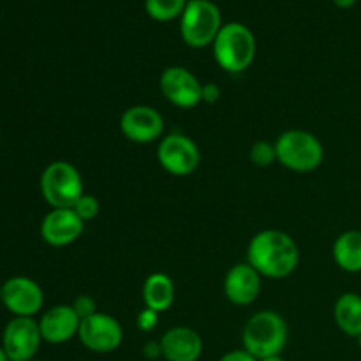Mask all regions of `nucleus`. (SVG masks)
Masks as SVG:
<instances>
[{"label":"nucleus","mask_w":361,"mask_h":361,"mask_svg":"<svg viewBox=\"0 0 361 361\" xmlns=\"http://www.w3.org/2000/svg\"><path fill=\"white\" fill-rule=\"evenodd\" d=\"M300 250L295 238L279 229H264L252 236L247 249V263L268 279H286L296 270Z\"/></svg>","instance_id":"obj_1"},{"label":"nucleus","mask_w":361,"mask_h":361,"mask_svg":"<svg viewBox=\"0 0 361 361\" xmlns=\"http://www.w3.org/2000/svg\"><path fill=\"white\" fill-rule=\"evenodd\" d=\"M242 342L243 349L257 360L279 356L288 344V324L281 314L261 310L249 317L243 328Z\"/></svg>","instance_id":"obj_2"},{"label":"nucleus","mask_w":361,"mask_h":361,"mask_svg":"<svg viewBox=\"0 0 361 361\" xmlns=\"http://www.w3.org/2000/svg\"><path fill=\"white\" fill-rule=\"evenodd\" d=\"M212 46L215 62L226 73H243L256 59V37L249 27L238 21L222 25Z\"/></svg>","instance_id":"obj_3"},{"label":"nucleus","mask_w":361,"mask_h":361,"mask_svg":"<svg viewBox=\"0 0 361 361\" xmlns=\"http://www.w3.org/2000/svg\"><path fill=\"white\" fill-rule=\"evenodd\" d=\"M277 161L295 173L316 171L324 161V147L319 137L303 129L282 133L275 141Z\"/></svg>","instance_id":"obj_4"},{"label":"nucleus","mask_w":361,"mask_h":361,"mask_svg":"<svg viewBox=\"0 0 361 361\" xmlns=\"http://www.w3.org/2000/svg\"><path fill=\"white\" fill-rule=\"evenodd\" d=\"M39 187L42 197L51 208H73L85 194L81 173L67 161L49 162L42 169Z\"/></svg>","instance_id":"obj_5"},{"label":"nucleus","mask_w":361,"mask_h":361,"mask_svg":"<svg viewBox=\"0 0 361 361\" xmlns=\"http://www.w3.org/2000/svg\"><path fill=\"white\" fill-rule=\"evenodd\" d=\"M180 18V34L192 48L214 44L222 28L221 9L212 0H189Z\"/></svg>","instance_id":"obj_6"},{"label":"nucleus","mask_w":361,"mask_h":361,"mask_svg":"<svg viewBox=\"0 0 361 361\" xmlns=\"http://www.w3.org/2000/svg\"><path fill=\"white\" fill-rule=\"evenodd\" d=\"M159 164L169 175L187 176L192 175L201 161L197 145L182 133H171L161 140L157 147Z\"/></svg>","instance_id":"obj_7"},{"label":"nucleus","mask_w":361,"mask_h":361,"mask_svg":"<svg viewBox=\"0 0 361 361\" xmlns=\"http://www.w3.org/2000/svg\"><path fill=\"white\" fill-rule=\"evenodd\" d=\"M0 302L14 317H34L44 305V291L34 279L16 275L0 286Z\"/></svg>","instance_id":"obj_8"},{"label":"nucleus","mask_w":361,"mask_h":361,"mask_svg":"<svg viewBox=\"0 0 361 361\" xmlns=\"http://www.w3.org/2000/svg\"><path fill=\"white\" fill-rule=\"evenodd\" d=\"M78 338L88 351L106 355L122 345L123 328L116 317L104 312H95L94 316L81 321Z\"/></svg>","instance_id":"obj_9"},{"label":"nucleus","mask_w":361,"mask_h":361,"mask_svg":"<svg viewBox=\"0 0 361 361\" xmlns=\"http://www.w3.org/2000/svg\"><path fill=\"white\" fill-rule=\"evenodd\" d=\"M42 335L34 317H13L2 334V348L9 361H30L41 348Z\"/></svg>","instance_id":"obj_10"},{"label":"nucleus","mask_w":361,"mask_h":361,"mask_svg":"<svg viewBox=\"0 0 361 361\" xmlns=\"http://www.w3.org/2000/svg\"><path fill=\"white\" fill-rule=\"evenodd\" d=\"M120 130L133 143H154L164 137V118L152 106H130L120 116Z\"/></svg>","instance_id":"obj_11"},{"label":"nucleus","mask_w":361,"mask_h":361,"mask_svg":"<svg viewBox=\"0 0 361 361\" xmlns=\"http://www.w3.org/2000/svg\"><path fill=\"white\" fill-rule=\"evenodd\" d=\"M162 95L176 108H196L201 101L203 83L182 66L166 67L159 80Z\"/></svg>","instance_id":"obj_12"},{"label":"nucleus","mask_w":361,"mask_h":361,"mask_svg":"<svg viewBox=\"0 0 361 361\" xmlns=\"http://www.w3.org/2000/svg\"><path fill=\"white\" fill-rule=\"evenodd\" d=\"M83 231L85 222L73 208H53L41 222V238L56 249L74 243Z\"/></svg>","instance_id":"obj_13"},{"label":"nucleus","mask_w":361,"mask_h":361,"mask_svg":"<svg viewBox=\"0 0 361 361\" xmlns=\"http://www.w3.org/2000/svg\"><path fill=\"white\" fill-rule=\"evenodd\" d=\"M80 324L81 319L74 312L73 305H55L41 316L39 330H41L42 341L59 345L78 337Z\"/></svg>","instance_id":"obj_14"},{"label":"nucleus","mask_w":361,"mask_h":361,"mask_svg":"<svg viewBox=\"0 0 361 361\" xmlns=\"http://www.w3.org/2000/svg\"><path fill=\"white\" fill-rule=\"evenodd\" d=\"M261 293V275L249 263H238L226 274L224 295L233 305L247 307Z\"/></svg>","instance_id":"obj_15"},{"label":"nucleus","mask_w":361,"mask_h":361,"mask_svg":"<svg viewBox=\"0 0 361 361\" xmlns=\"http://www.w3.org/2000/svg\"><path fill=\"white\" fill-rule=\"evenodd\" d=\"M159 342L166 361H197L203 355V338L189 326L171 328Z\"/></svg>","instance_id":"obj_16"},{"label":"nucleus","mask_w":361,"mask_h":361,"mask_svg":"<svg viewBox=\"0 0 361 361\" xmlns=\"http://www.w3.org/2000/svg\"><path fill=\"white\" fill-rule=\"evenodd\" d=\"M143 303L147 309L162 314L175 303V284L171 277L162 271L148 275L143 284Z\"/></svg>","instance_id":"obj_17"},{"label":"nucleus","mask_w":361,"mask_h":361,"mask_svg":"<svg viewBox=\"0 0 361 361\" xmlns=\"http://www.w3.org/2000/svg\"><path fill=\"white\" fill-rule=\"evenodd\" d=\"M334 319L342 334L349 337L361 335V295L344 293L338 296L334 307Z\"/></svg>","instance_id":"obj_18"},{"label":"nucleus","mask_w":361,"mask_h":361,"mask_svg":"<svg viewBox=\"0 0 361 361\" xmlns=\"http://www.w3.org/2000/svg\"><path fill=\"white\" fill-rule=\"evenodd\" d=\"M334 259L341 270L348 274H360L361 271V231L351 229L345 231L335 240Z\"/></svg>","instance_id":"obj_19"},{"label":"nucleus","mask_w":361,"mask_h":361,"mask_svg":"<svg viewBox=\"0 0 361 361\" xmlns=\"http://www.w3.org/2000/svg\"><path fill=\"white\" fill-rule=\"evenodd\" d=\"M189 0H145L148 16L155 21H171L182 16Z\"/></svg>","instance_id":"obj_20"},{"label":"nucleus","mask_w":361,"mask_h":361,"mask_svg":"<svg viewBox=\"0 0 361 361\" xmlns=\"http://www.w3.org/2000/svg\"><path fill=\"white\" fill-rule=\"evenodd\" d=\"M249 159L252 164L257 168H268L277 161V150H275V143H268V141H256L250 147Z\"/></svg>","instance_id":"obj_21"},{"label":"nucleus","mask_w":361,"mask_h":361,"mask_svg":"<svg viewBox=\"0 0 361 361\" xmlns=\"http://www.w3.org/2000/svg\"><path fill=\"white\" fill-rule=\"evenodd\" d=\"M73 210L76 212L78 217L83 222L94 221L99 215V210H101V204H99L97 197L92 196V194H83L80 200L76 201V204L73 207Z\"/></svg>","instance_id":"obj_22"},{"label":"nucleus","mask_w":361,"mask_h":361,"mask_svg":"<svg viewBox=\"0 0 361 361\" xmlns=\"http://www.w3.org/2000/svg\"><path fill=\"white\" fill-rule=\"evenodd\" d=\"M73 309H74V312L80 316L81 321L87 319V317H90V316H94L95 312H99L97 302H95L90 295L78 296V298L73 302Z\"/></svg>","instance_id":"obj_23"},{"label":"nucleus","mask_w":361,"mask_h":361,"mask_svg":"<svg viewBox=\"0 0 361 361\" xmlns=\"http://www.w3.org/2000/svg\"><path fill=\"white\" fill-rule=\"evenodd\" d=\"M159 316H161V314L145 307V309L141 310L140 314H137V319H136L137 328H140L141 331H145V334L155 330V328H157V324H159Z\"/></svg>","instance_id":"obj_24"},{"label":"nucleus","mask_w":361,"mask_h":361,"mask_svg":"<svg viewBox=\"0 0 361 361\" xmlns=\"http://www.w3.org/2000/svg\"><path fill=\"white\" fill-rule=\"evenodd\" d=\"M221 87L217 83H207L203 85V90H201V101L207 102V104H214L221 99Z\"/></svg>","instance_id":"obj_25"},{"label":"nucleus","mask_w":361,"mask_h":361,"mask_svg":"<svg viewBox=\"0 0 361 361\" xmlns=\"http://www.w3.org/2000/svg\"><path fill=\"white\" fill-rule=\"evenodd\" d=\"M219 361H259L257 358H254L249 351L245 349H235V351H229L226 355H222Z\"/></svg>","instance_id":"obj_26"},{"label":"nucleus","mask_w":361,"mask_h":361,"mask_svg":"<svg viewBox=\"0 0 361 361\" xmlns=\"http://www.w3.org/2000/svg\"><path fill=\"white\" fill-rule=\"evenodd\" d=\"M143 355L147 356L148 360H157L162 358V349H161V342H148L143 349Z\"/></svg>","instance_id":"obj_27"},{"label":"nucleus","mask_w":361,"mask_h":361,"mask_svg":"<svg viewBox=\"0 0 361 361\" xmlns=\"http://www.w3.org/2000/svg\"><path fill=\"white\" fill-rule=\"evenodd\" d=\"M334 4L337 7H341V9H349V7L355 6L356 0H334Z\"/></svg>","instance_id":"obj_28"},{"label":"nucleus","mask_w":361,"mask_h":361,"mask_svg":"<svg viewBox=\"0 0 361 361\" xmlns=\"http://www.w3.org/2000/svg\"><path fill=\"white\" fill-rule=\"evenodd\" d=\"M259 361H286V360L282 358L281 355H279V356H270V358H264V360H259Z\"/></svg>","instance_id":"obj_29"},{"label":"nucleus","mask_w":361,"mask_h":361,"mask_svg":"<svg viewBox=\"0 0 361 361\" xmlns=\"http://www.w3.org/2000/svg\"><path fill=\"white\" fill-rule=\"evenodd\" d=\"M0 361H9V358H7V355H6V351H4L2 344H0Z\"/></svg>","instance_id":"obj_30"},{"label":"nucleus","mask_w":361,"mask_h":361,"mask_svg":"<svg viewBox=\"0 0 361 361\" xmlns=\"http://www.w3.org/2000/svg\"><path fill=\"white\" fill-rule=\"evenodd\" d=\"M356 338H358V345H360V349H361V335H358V337H356Z\"/></svg>","instance_id":"obj_31"},{"label":"nucleus","mask_w":361,"mask_h":361,"mask_svg":"<svg viewBox=\"0 0 361 361\" xmlns=\"http://www.w3.org/2000/svg\"><path fill=\"white\" fill-rule=\"evenodd\" d=\"M30 361H37V360H30Z\"/></svg>","instance_id":"obj_32"}]
</instances>
